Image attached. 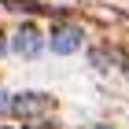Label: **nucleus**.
<instances>
[{"mask_svg": "<svg viewBox=\"0 0 129 129\" xmlns=\"http://www.w3.org/2000/svg\"><path fill=\"white\" fill-rule=\"evenodd\" d=\"M48 111H52V96H44V92H19V96H11V114L15 118H41Z\"/></svg>", "mask_w": 129, "mask_h": 129, "instance_id": "f257e3e1", "label": "nucleus"}, {"mask_svg": "<svg viewBox=\"0 0 129 129\" xmlns=\"http://www.w3.org/2000/svg\"><path fill=\"white\" fill-rule=\"evenodd\" d=\"M81 41H85V33H81V26H74V22H59V26H52V33H48V44H52L55 55L78 52Z\"/></svg>", "mask_w": 129, "mask_h": 129, "instance_id": "f03ea898", "label": "nucleus"}, {"mask_svg": "<svg viewBox=\"0 0 129 129\" xmlns=\"http://www.w3.org/2000/svg\"><path fill=\"white\" fill-rule=\"evenodd\" d=\"M41 48H44L41 30L33 26V22H22L19 33L11 37V52H15V55H22V59H33V55H41Z\"/></svg>", "mask_w": 129, "mask_h": 129, "instance_id": "7ed1b4c3", "label": "nucleus"}, {"mask_svg": "<svg viewBox=\"0 0 129 129\" xmlns=\"http://www.w3.org/2000/svg\"><path fill=\"white\" fill-rule=\"evenodd\" d=\"M0 114H11V92H0Z\"/></svg>", "mask_w": 129, "mask_h": 129, "instance_id": "20e7f679", "label": "nucleus"}, {"mask_svg": "<svg viewBox=\"0 0 129 129\" xmlns=\"http://www.w3.org/2000/svg\"><path fill=\"white\" fill-rule=\"evenodd\" d=\"M4 48H8V44H4V33H0V52H4Z\"/></svg>", "mask_w": 129, "mask_h": 129, "instance_id": "39448f33", "label": "nucleus"}, {"mask_svg": "<svg viewBox=\"0 0 129 129\" xmlns=\"http://www.w3.org/2000/svg\"><path fill=\"white\" fill-rule=\"evenodd\" d=\"M92 129H114V125H92Z\"/></svg>", "mask_w": 129, "mask_h": 129, "instance_id": "423d86ee", "label": "nucleus"}, {"mask_svg": "<svg viewBox=\"0 0 129 129\" xmlns=\"http://www.w3.org/2000/svg\"><path fill=\"white\" fill-rule=\"evenodd\" d=\"M125 78H129V67H125Z\"/></svg>", "mask_w": 129, "mask_h": 129, "instance_id": "0eeeda50", "label": "nucleus"}]
</instances>
